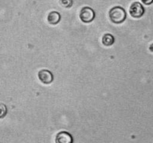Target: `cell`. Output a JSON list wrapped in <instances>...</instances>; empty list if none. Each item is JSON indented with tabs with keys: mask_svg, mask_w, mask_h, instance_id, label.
Instances as JSON below:
<instances>
[{
	"mask_svg": "<svg viewBox=\"0 0 153 143\" xmlns=\"http://www.w3.org/2000/svg\"><path fill=\"white\" fill-rule=\"evenodd\" d=\"M141 1L144 4H146V5H149V4H151L153 3V0H141Z\"/></svg>",
	"mask_w": 153,
	"mask_h": 143,
	"instance_id": "9c48e42d",
	"label": "cell"
},
{
	"mask_svg": "<svg viewBox=\"0 0 153 143\" xmlns=\"http://www.w3.org/2000/svg\"><path fill=\"white\" fill-rule=\"evenodd\" d=\"M109 18L114 23L120 24L125 21L126 18V13L122 7L116 6L111 9L109 11Z\"/></svg>",
	"mask_w": 153,
	"mask_h": 143,
	"instance_id": "6da1fadb",
	"label": "cell"
},
{
	"mask_svg": "<svg viewBox=\"0 0 153 143\" xmlns=\"http://www.w3.org/2000/svg\"><path fill=\"white\" fill-rule=\"evenodd\" d=\"M48 22L51 25H56L61 20V14L57 11H52L48 14Z\"/></svg>",
	"mask_w": 153,
	"mask_h": 143,
	"instance_id": "8992f818",
	"label": "cell"
},
{
	"mask_svg": "<svg viewBox=\"0 0 153 143\" xmlns=\"http://www.w3.org/2000/svg\"><path fill=\"white\" fill-rule=\"evenodd\" d=\"M144 7L138 1L133 2L129 7L130 15L134 18H140L144 14Z\"/></svg>",
	"mask_w": 153,
	"mask_h": 143,
	"instance_id": "3957f363",
	"label": "cell"
},
{
	"mask_svg": "<svg viewBox=\"0 0 153 143\" xmlns=\"http://www.w3.org/2000/svg\"><path fill=\"white\" fill-rule=\"evenodd\" d=\"M73 139L71 134L66 131L58 133L55 138V143H73Z\"/></svg>",
	"mask_w": 153,
	"mask_h": 143,
	"instance_id": "5b68a950",
	"label": "cell"
},
{
	"mask_svg": "<svg viewBox=\"0 0 153 143\" xmlns=\"http://www.w3.org/2000/svg\"><path fill=\"white\" fill-rule=\"evenodd\" d=\"M3 108H4V105L3 104H1V117H3V116H4V112L3 111Z\"/></svg>",
	"mask_w": 153,
	"mask_h": 143,
	"instance_id": "30bf717a",
	"label": "cell"
},
{
	"mask_svg": "<svg viewBox=\"0 0 153 143\" xmlns=\"http://www.w3.org/2000/svg\"><path fill=\"white\" fill-rule=\"evenodd\" d=\"M79 17L83 22L89 23V22H92L95 18V12L91 7H84L81 10Z\"/></svg>",
	"mask_w": 153,
	"mask_h": 143,
	"instance_id": "7a4b0ae2",
	"label": "cell"
},
{
	"mask_svg": "<svg viewBox=\"0 0 153 143\" xmlns=\"http://www.w3.org/2000/svg\"><path fill=\"white\" fill-rule=\"evenodd\" d=\"M38 77L44 84H49L53 80V74L50 71L46 69L40 70L38 72Z\"/></svg>",
	"mask_w": 153,
	"mask_h": 143,
	"instance_id": "277c9868",
	"label": "cell"
},
{
	"mask_svg": "<svg viewBox=\"0 0 153 143\" xmlns=\"http://www.w3.org/2000/svg\"><path fill=\"white\" fill-rule=\"evenodd\" d=\"M149 50L152 52H153V43H152V44L150 45V46H149Z\"/></svg>",
	"mask_w": 153,
	"mask_h": 143,
	"instance_id": "8fae6325",
	"label": "cell"
},
{
	"mask_svg": "<svg viewBox=\"0 0 153 143\" xmlns=\"http://www.w3.org/2000/svg\"><path fill=\"white\" fill-rule=\"evenodd\" d=\"M61 4L65 7H70L73 4V0H61Z\"/></svg>",
	"mask_w": 153,
	"mask_h": 143,
	"instance_id": "ba28073f",
	"label": "cell"
},
{
	"mask_svg": "<svg viewBox=\"0 0 153 143\" xmlns=\"http://www.w3.org/2000/svg\"><path fill=\"white\" fill-rule=\"evenodd\" d=\"M114 43V38L110 34H105L102 37V44L105 46H110Z\"/></svg>",
	"mask_w": 153,
	"mask_h": 143,
	"instance_id": "52a82bcc",
	"label": "cell"
}]
</instances>
